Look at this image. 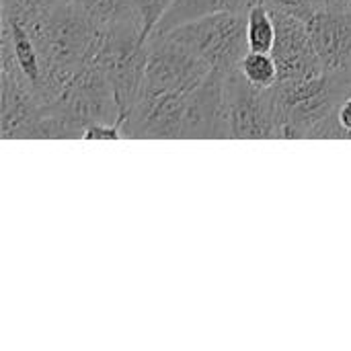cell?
<instances>
[{"label": "cell", "instance_id": "obj_1", "mask_svg": "<svg viewBox=\"0 0 351 351\" xmlns=\"http://www.w3.org/2000/svg\"><path fill=\"white\" fill-rule=\"evenodd\" d=\"M41 66L39 97L49 103L90 62L99 29L72 2H60L41 12H25Z\"/></svg>", "mask_w": 351, "mask_h": 351}, {"label": "cell", "instance_id": "obj_2", "mask_svg": "<svg viewBox=\"0 0 351 351\" xmlns=\"http://www.w3.org/2000/svg\"><path fill=\"white\" fill-rule=\"evenodd\" d=\"M351 82V62L335 72L294 82H278L276 117L278 138L284 140H317L319 130L331 117L337 101Z\"/></svg>", "mask_w": 351, "mask_h": 351}, {"label": "cell", "instance_id": "obj_3", "mask_svg": "<svg viewBox=\"0 0 351 351\" xmlns=\"http://www.w3.org/2000/svg\"><path fill=\"white\" fill-rule=\"evenodd\" d=\"M90 62L99 64L107 74L123 123L138 101L148 64V41L142 35V25L123 23L99 31Z\"/></svg>", "mask_w": 351, "mask_h": 351}, {"label": "cell", "instance_id": "obj_4", "mask_svg": "<svg viewBox=\"0 0 351 351\" xmlns=\"http://www.w3.org/2000/svg\"><path fill=\"white\" fill-rule=\"evenodd\" d=\"M212 68L193 56L169 33H154L148 39V64L144 82L134 107H148L162 99L189 95Z\"/></svg>", "mask_w": 351, "mask_h": 351}, {"label": "cell", "instance_id": "obj_5", "mask_svg": "<svg viewBox=\"0 0 351 351\" xmlns=\"http://www.w3.org/2000/svg\"><path fill=\"white\" fill-rule=\"evenodd\" d=\"M167 33L212 70H232L249 51L245 10H220Z\"/></svg>", "mask_w": 351, "mask_h": 351}, {"label": "cell", "instance_id": "obj_6", "mask_svg": "<svg viewBox=\"0 0 351 351\" xmlns=\"http://www.w3.org/2000/svg\"><path fill=\"white\" fill-rule=\"evenodd\" d=\"M51 103L76 128L80 138H84L86 128L97 123L121 128L115 90L103 68L95 62H88Z\"/></svg>", "mask_w": 351, "mask_h": 351}, {"label": "cell", "instance_id": "obj_7", "mask_svg": "<svg viewBox=\"0 0 351 351\" xmlns=\"http://www.w3.org/2000/svg\"><path fill=\"white\" fill-rule=\"evenodd\" d=\"M224 90H226L232 138L237 140L278 138L274 86L259 88L251 84L237 66L232 70H226Z\"/></svg>", "mask_w": 351, "mask_h": 351}, {"label": "cell", "instance_id": "obj_8", "mask_svg": "<svg viewBox=\"0 0 351 351\" xmlns=\"http://www.w3.org/2000/svg\"><path fill=\"white\" fill-rule=\"evenodd\" d=\"M226 70L214 68L199 86H195L183 105V140H228L232 138L226 105Z\"/></svg>", "mask_w": 351, "mask_h": 351}, {"label": "cell", "instance_id": "obj_9", "mask_svg": "<svg viewBox=\"0 0 351 351\" xmlns=\"http://www.w3.org/2000/svg\"><path fill=\"white\" fill-rule=\"evenodd\" d=\"M271 16L276 21V43L271 56L278 64V82L306 80L323 74L306 23L280 10H271Z\"/></svg>", "mask_w": 351, "mask_h": 351}, {"label": "cell", "instance_id": "obj_10", "mask_svg": "<svg viewBox=\"0 0 351 351\" xmlns=\"http://www.w3.org/2000/svg\"><path fill=\"white\" fill-rule=\"evenodd\" d=\"M306 29L323 72H335L351 62V2L317 10Z\"/></svg>", "mask_w": 351, "mask_h": 351}, {"label": "cell", "instance_id": "obj_11", "mask_svg": "<svg viewBox=\"0 0 351 351\" xmlns=\"http://www.w3.org/2000/svg\"><path fill=\"white\" fill-rule=\"evenodd\" d=\"M220 10H239V8L234 0H173L154 33L173 31L175 27H181L189 21L214 14Z\"/></svg>", "mask_w": 351, "mask_h": 351}, {"label": "cell", "instance_id": "obj_12", "mask_svg": "<svg viewBox=\"0 0 351 351\" xmlns=\"http://www.w3.org/2000/svg\"><path fill=\"white\" fill-rule=\"evenodd\" d=\"M99 31L123 23H140L132 0H72Z\"/></svg>", "mask_w": 351, "mask_h": 351}, {"label": "cell", "instance_id": "obj_13", "mask_svg": "<svg viewBox=\"0 0 351 351\" xmlns=\"http://www.w3.org/2000/svg\"><path fill=\"white\" fill-rule=\"evenodd\" d=\"M247 43L249 51L271 53L276 43V21L271 10L259 2L247 10Z\"/></svg>", "mask_w": 351, "mask_h": 351}, {"label": "cell", "instance_id": "obj_14", "mask_svg": "<svg viewBox=\"0 0 351 351\" xmlns=\"http://www.w3.org/2000/svg\"><path fill=\"white\" fill-rule=\"evenodd\" d=\"M239 70L243 76L259 86V88H271L278 84L280 74H278V64L271 53H261V51H247V56L241 60Z\"/></svg>", "mask_w": 351, "mask_h": 351}, {"label": "cell", "instance_id": "obj_15", "mask_svg": "<svg viewBox=\"0 0 351 351\" xmlns=\"http://www.w3.org/2000/svg\"><path fill=\"white\" fill-rule=\"evenodd\" d=\"M261 2L269 10H280L306 23L317 10L335 6V4H350L351 0H261Z\"/></svg>", "mask_w": 351, "mask_h": 351}, {"label": "cell", "instance_id": "obj_16", "mask_svg": "<svg viewBox=\"0 0 351 351\" xmlns=\"http://www.w3.org/2000/svg\"><path fill=\"white\" fill-rule=\"evenodd\" d=\"M171 2L173 0H132L136 14L140 19V25H142V35L146 41L154 35V31L160 25L162 16L167 14Z\"/></svg>", "mask_w": 351, "mask_h": 351}, {"label": "cell", "instance_id": "obj_17", "mask_svg": "<svg viewBox=\"0 0 351 351\" xmlns=\"http://www.w3.org/2000/svg\"><path fill=\"white\" fill-rule=\"evenodd\" d=\"M123 138V132L119 125H105V123H97L86 128L84 132V140H119Z\"/></svg>", "mask_w": 351, "mask_h": 351}, {"label": "cell", "instance_id": "obj_18", "mask_svg": "<svg viewBox=\"0 0 351 351\" xmlns=\"http://www.w3.org/2000/svg\"><path fill=\"white\" fill-rule=\"evenodd\" d=\"M60 2H66V0H23V4H25V8H27L29 14L41 12V10H45V8H51V6H56V4H60Z\"/></svg>", "mask_w": 351, "mask_h": 351}]
</instances>
